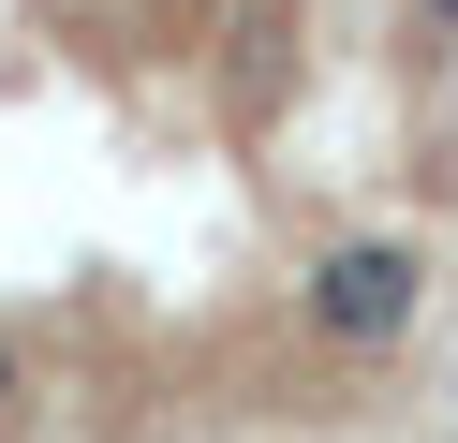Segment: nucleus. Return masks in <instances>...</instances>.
Masks as SVG:
<instances>
[{"mask_svg": "<svg viewBox=\"0 0 458 443\" xmlns=\"http://www.w3.org/2000/svg\"><path fill=\"white\" fill-rule=\"evenodd\" d=\"M310 311H326L340 340H399V325H414V266L399 251H340L326 281H310Z\"/></svg>", "mask_w": 458, "mask_h": 443, "instance_id": "nucleus-1", "label": "nucleus"}, {"mask_svg": "<svg viewBox=\"0 0 458 443\" xmlns=\"http://www.w3.org/2000/svg\"><path fill=\"white\" fill-rule=\"evenodd\" d=\"M0 413H15V370H0Z\"/></svg>", "mask_w": 458, "mask_h": 443, "instance_id": "nucleus-2", "label": "nucleus"}]
</instances>
